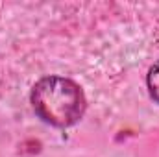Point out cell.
Masks as SVG:
<instances>
[{"label": "cell", "mask_w": 159, "mask_h": 157, "mask_svg": "<svg viewBox=\"0 0 159 157\" xmlns=\"http://www.w3.org/2000/svg\"><path fill=\"white\" fill-rule=\"evenodd\" d=\"M146 85H148L150 96L159 104V61L150 67L148 76H146Z\"/></svg>", "instance_id": "7a4b0ae2"}, {"label": "cell", "mask_w": 159, "mask_h": 157, "mask_svg": "<svg viewBox=\"0 0 159 157\" xmlns=\"http://www.w3.org/2000/svg\"><path fill=\"white\" fill-rule=\"evenodd\" d=\"M37 117L54 128H70L83 117L87 100L76 81L63 76H44L30 92Z\"/></svg>", "instance_id": "6da1fadb"}]
</instances>
